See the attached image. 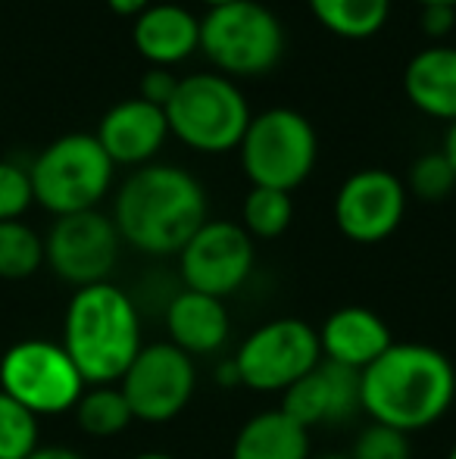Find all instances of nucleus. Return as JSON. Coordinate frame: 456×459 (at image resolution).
Returning a JSON list of instances; mask_svg holds the SVG:
<instances>
[{
	"label": "nucleus",
	"mask_w": 456,
	"mask_h": 459,
	"mask_svg": "<svg viewBox=\"0 0 456 459\" xmlns=\"http://www.w3.org/2000/svg\"><path fill=\"white\" fill-rule=\"evenodd\" d=\"M210 219L203 185L182 166L147 163L122 182L113 200V225L125 244L151 256L182 254Z\"/></svg>",
	"instance_id": "nucleus-1"
},
{
	"label": "nucleus",
	"mask_w": 456,
	"mask_h": 459,
	"mask_svg": "<svg viewBox=\"0 0 456 459\" xmlns=\"http://www.w3.org/2000/svg\"><path fill=\"white\" fill-rule=\"evenodd\" d=\"M456 400V368L428 344H391L359 372V406L378 425L413 435L441 422Z\"/></svg>",
	"instance_id": "nucleus-2"
},
{
	"label": "nucleus",
	"mask_w": 456,
	"mask_h": 459,
	"mask_svg": "<svg viewBox=\"0 0 456 459\" xmlns=\"http://www.w3.org/2000/svg\"><path fill=\"white\" fill-rule=\"evenodd\" d=\"M141 319L132 297L113 281L75 288L63 316V351L85 385H113L141 351Z\"/></svg>",
	"instance_id": "nucleus-3"
},
{
	"label": "nucleus",
	"mask_w": 456,
	"mask_h": 459,
	"mask_svg": "<svg viewBox=\"0 0 456 459\" xmlns=\"http://www.w3.org/2000/svg\"><path fill=\"white\" fill-rule=\"evenodd\" d=\"M163 109L169 134L197 153L237 151L254 116L235 79L222 73H191L178 79L176 94Z\"/></svg>",
	"instance_id": "nucleus-4"
},
{
	"label": "nucleus",
	"mask_w": 456,
	"mask_h": 459,
	"mask_svg": "<svg viewBox=\"0 0 456 459\" xmlns=\"http://www.w3.org/2000/svg\"><path fill=\"white\" fill-rule=\"evenodd\" d=\"M113 160L88 132L60 134L29 166L35 204H41L56 219L98 210L113 185Z\"/></svg>",
	"instance_id": "nucleus-5"
},
{
	"label": "nucleus",
	"mask_w": 456,
	"mask_h": 459,
	"mask_svg": "<svg viewBox=\"0 0 456 459\" xmlns=\"http://www.w3.org/2000/svg\"><path fill=\"white\" fill-rule=\"evenodd\" d=\"M237 153L250 185L291 194L316 169L319 138L313 122L300 109L269 107L250 116Z\"/></svg>",
	"instance_id": "nucleus-6"
},
{
	"label": "nucleus",
	"mask_w": 456,
	"mask_h": 459,
	"mask_svg": "<svg viewBox=\"0 0 456 459\" xmlns=\"http://www.w3.org/2000/svg\"><path fill=\"white\" fill-rule=\"evenodd\" d=\"M201 50L228 79L266 75L285 54V29L266 4L237 0L201 16Z\"/></svg>",
	"instance_id": "nucleus-7"
},
{
	"label": "nucleus",
	"mask_w": 456,
	"mask_h": 459,
	"mask_svg": "<svg viewBox=\"0 0 456 459\" xmlns=\"http://www.w3.org/2000/svg\"><path fill=\"white\" fill-rule=\"evenodd\" d=\"M0 391L38 419L60 416L75 410L79 397L85 394V378L63 344L29 338L13 344L0 357Z\"/></svg>",
	"instance_id": "nucleus-8"
},
{
	"label": "nucleus",
	"mask_w": 456,
	"mask_h": 459,
	"mask_svg": "<svg viewBox=\"0 0 456 459\" xmlns=\"http://www.w3.org/2000/svg\"><path fill=\"white\" fill-rule=\"evenodd\" d=\"M237 381L256 394H285L323 363L319 334L304 319H272L247 334L231 357Z\"/></svg>",
	"instance_id": "nucleus-9"
},
{
	"label": "nucleus",
	"mask_w": 456,
	"mask_h": 459,
	"mask_svg": "<svg viewBox=\"0 0 456 459\" xmlns=\"http://www.w3.org/2000/svg\"><path fill=\"white\" fill-rule=\"evenodd\" d=\"M194 357L178 351L169 341L144 344L119 378V391L128 400L132 416L151 425H163L182 416L194 397Z\"/></svg>",
	"instance_id": "nucleus-10"
},
{
	"label": "nucleus",
	"mask_w": 456,
	"mask_h": 459,
	"mask_svg": "<svg viewBox=\"0 0 456 459\" xmlns=\"http://www.w3.org/2000/svg\"><path fill=\"white\" fill-rule=\"evenodd\" d=\"M122 238L113 216L100 210L60 216L44 238V263L73 288H88L110 278L119 263Z\"/></svg>",
	"instance_id": "nucleus-11"
},
{
	"label": "nucleus",
	"mask_w": 456,
	"mask_h": 459,
	"mask_svg": "<svg viewBox=\"0 0 456 459\" xmlns=\"http://www.w3.org/2000/svg\"><path fill=\"white\" fill-rule=\"evenodd\" d=\"M254 238L228 219H207L178 254V273L188 290L226 300L254 273Z\"/></svg>",
	"instance_id": "nucleus-12"
},
{
	"label": "nucleus",
	"mask_w": 456,
	"mask_h": 459,
	"mask_svg": "<svg viewBox=\"0 0 456 459\" xmlns=\"http://www.w3.org/2000/svg\"><path fill=\"white\" fill-rule=\"evenodd\" d=\"M407 212V185L388 169H359L335 194V225L353 244H378Z\"/></svg>",
	"instance_id": "nucleus-13"
},
{
	"label": "nucleus",
	"mask_w": 456,
	"mask_h": 459,
	"mask_svg": "<svg viewBox=\"0 0 456 459\" xmlns=\"http://www.w3.org/2000/svg\"><path fill=\"white\" fill-rule=\"evenodd\" d=\"M281 412L304 425L306 431L316 425H338L357 416L359 406V372L323 359L310 375L294 381L281 394Z\"/></svg>",
	"instance_id": "nucleus-14"
},
{
	"label": "nucleus",
	"mask_w": 456,
	"mask_h": 459,
	"mask_svg": "<svg viewBox=\"0 0 456 459\" xmlns=\"http://www.w3.org/2000/svg\"><path fill=\"white\" fill-rule=\"evenodd\" d=\"M94 138L100 141L113 166H134V169L147 166L153 163V157L163 151L166 138H169L166 109L153 107L141 97H128L107 109Z\"/></svg>",
	"instance_id": "nucleus-15"
},
{
	"label": "nucleus",
	"mask_w": 456,
	"mask_h": 459,
	"mask_svg": "<svg viewBox=\"0 0 456 459\" xmlns=\"http://www.w3.org/2000/svg\"><path fill=\"white\" fill-rule=\"evenodd\" d=\"M319 351L323 359L347 366L353 372H363L388 351L391 341L388 322L369 307H341L323 322L319 328Z\"/></svg>",
	"instance_id": "nucleus-16"
},
{
	"label": "nucleus",
	"mask_w": 456,
	"mask_h": 459,
	"mask_svg": "<svg viewBox=\"0 0 456 459\" xmlns=\"http://www.w3.org/2000/svg\"><path fill=\"white\" fill-rule=\"evenodd\" d=\"M134 50L153 66H176L201 50V19L182 4H151L132 22Z\"/></svg>",
	"instance_id": "nucleus-17"
},
{
	"label": "nucleus",
	"mask_w": 456,
	"mask_h": 459,
	"mask_svg": "<svg viewBox=\"0 0 456 459\" xmlns=\"http://www.w3.org/2000/svg\"><path fill=\"white\" fill-rule=\"evenodd\" d=\"M166 332H169V344H176L188 357L219 353L231 334L226 300L188 288L178 290L166 307Z\"/></svg>",
	"instance_id": "nucleus-18"
},
{
	"label": "nucleus",
	"mask_w": 456,
	"mask_h": 459,
	"mask_svg": "<svg viewBox=\"0 0 456 459\" xmlns=\"http://www.w3.org/2000/svg\"><path fill=\"white\" fill-rule=\"evenodd\" d=\"M403 94L419 113L456 122V48L432 44L409 56L403 69Z\"/></svg>",
	"instance_id": "nucleus-19"
},
{
	"label": "nucleus",
	"mask_w": 456,
	"mask_h": 459,
	"mask_svg": "<svg viewBox=\"0 0 456 459\" xmlns=\"http://www.w3.org/2000/svg\"><path fill=\"white\" fill-rule=\"evenodd\" d=\"M231 459H310V431L281 410L256 412L235 435Z\"/></svg>",
	"instance_id": "nucleus-20"
},
{
	"label": "nucleus",
	"mask_w": 456,
	"mask_h": 459,
	"mask_svg": "<svg viewBox=\"0 0 456 459\" xmlns=\"http://www.w3.org/2000/svg\"><path fill=\"white\" fill-rule=\"evenodd\" d=\"M306 4L323 29L350 41L378 35L391 16V0H306Z\"/></svg>",
	"instance_id": "nucleus-21"
},
{
	"label": "nucleus",
	"mask_w": 456,
	"mask_h": 459,
	"mask_svg": "<svg viewBox=\"0 0 456 459\" xmlns=\"http://www.w3.org/2000/svg\"><path fill=\"white\" fill-rule=\"evenodd\" d=\"M75 422L91 437H116L134 422L119 385H91L75 403Z\"/></svg>",
	"instance_id": "nucleus-22"
},
{
	"label": "nucleus",
	"mask_w": 456,
	"mask_h": 459,
	"mask_svg": "<svg viewBox=\"0 0 456 459\" xmlns=\"http://www.w3.org/2000/svg\"><path fill=\"white\" fill-rule=\"evenodd\" d=\"M294 204L288 191L275 187H250L241 206V229L254 241H272L291 229Z\"/></svg>",
	"instance_id": "nucleus-23"
},
{
	"label": "nucleus",
	"mask_w": 456,
	"mask_h": 459,
	"mask_svg": "<svg viewBox=\"0 0 456 459\" xmlns=\"http://www.w3.org/2000/svg\"><path fill=\"white\" fill-rule=\"evenodd\" d=\"M44 266V238L22 219L0 222V278L22 281Z\"/></svg>",
	"instance_id": "nucleus-24"
},
{
	"label": "nucleus",
	"mask_w": 456,
	"mask_h": 459,
	"mask_svg": "<svg viewBox=\"0 0 456 459\" xmlns=\"http://www.w3.org/2000/svg\"><path fill=\"white\" fill-rule=\"evenodd\" d=\"M38 450V416L0 391V459H29Z\"/></svg>",
	"instance_id": "nucleus-25"
},
{
	"label": "nucleus",
	"mask_w": 456,
	"mask_h": 459,
	"mask_svg": "<svg viewBox=\"0 0 456 459\" xmlns=\"http://www.w3.org/2000/svg\"><path fill=\"white\" fill-rule=\"evenodd\" d=\"M456 176L453 166L447 163L444 153H422L413 166H409V191L419 200H444L453 194Z\"/></svg>",
	"instance_id": "nucleus-26"
},
{
	"label": "nucleus",
	"mask_w": 456,
	"mask_h": 459,
	"mask_svg": "<svg viewBox=\"0 0 456 459\" xmlns=\"http://www.w3.org/2000/svg\"><path fill=\"white\" fill-rule=\"evenodd\" d=\"M350 459H413V444L409 435L388 425L369 422L353 441V450L347 454Z\"/></svg>",
	"instance_id": "nucleus-27"
},
{
	"label": "nucleus",
	"mask_w": 456,
	"mask_h": 459,
	"mask_svg": "<svg viewBox=\"0 0 456 459\" xmlns=\"http://www.w3.org/2000/svg\"><path fill=\"white\" fill-rule=\"evenodd\" d=\"M35 204L31 176L25 166L13 160H0V222H16Z\"/></svg>",
	"instance_id": "nucleus-28"
},
{
	"label": "nucleus",
	"mask_w": 456,
	"mask_h": 459,
	"mask_svg": "<svg viewBox=\"0 0 456 459\" xmlns=\"http://www.w3.org/2000/svg\"><path fill=\"white\" fill-rule=\"evenodd\" d=\"M176 88H178V75L172 73V69L153 66L141 75L138 97L147 103H153V107H166V103L172 100V94H176Z\"/></svg>",
	"instance_id": "nucleus-29"
},
{
	"label": "nucleus",
	"mask_w": 456,
	"mask_h": 459,
	"mask_svg": "<svg viewBox=\"0 0 456 459\" xmlns=\"http://www.w3.org/2000/svg\"><path fill=\"white\" fill-rule=\"evenodd\" d=\"M456 25V6H422V31H426L428 38H434V41H441V38H447L453 31Z\"/></svg>",
	"instance_id": "nucleus-30"
},
{
	"label": "nucleus",
	"mask_w": 456,
	"mask_h": 459,
	"mask_svg": "<svg viewBox=\"0 0 456 459\" xmlns=\"http://www.w3.org/2000/svg\"><path fill=\"white\" fill-rule=\"evenodd\" d=\"M107 6L116 13V16H132V19H138L141 13L151 6V0H107Z\"/></svg>",
	"instance_id": "nucleus-31"
},
{
	"label": "nucleus",
	"mask_w": 456,
	"mask_h": 459,
	"mask_svg": "<svg viewBox=\"0 0 456 459\" xmlns=\"http://www.w3.org/2000/svg\"><path fill=\"white\" fill-rule=\"evenodd\" d=\"M29 459H85V456L75 454L73 447H38Z\"/></svg>",
	"instance_id": "nucleus-32"
},
{
	"label": "nucleus",
	"mask_w": 456,
	"mask_h": 459,
	"mask_svg": "<svg viewBox=\"0 0 456 459\" xmlns=\"http://www.w3.org/2000/svg\"><path fill=\"white\" fill-rule=\"evenodd\" d=\"M447 157V163L453 166V176H456V122H451V128H447L444 134V151H441Z\"/></svg>",
	"instance_id": "nucleus-33"
},
{
	"label": "nucleus",
	"mask_w": 456,
	"mask_h": 459,
	"mask_svg": "<svg viewBox=\"0 0 456 459\" xmlns=\"http://www.w3.org/2000/svg\"><path fill=\"white\" fill-rule=\"evenodd\" d=\"M132 459H178V456L163 454V450H147V454H138V456H132Z\"/></svg>",
	"instance_id": "nucleus-34"
},
{
	"label": "nucleus",
	"mask_w": 456,
	"mask_h": 459,
	"mask_svg": "<svg viewBox=\"0 0 456 459\" xmlns=\"http://www.w3.org/2000/svg\"><path fill=\"white\" fill-rule=\"evenodd\" d=\"M422 6H434V4H441V6H456V0H419Z\"/></svg>",
	"instance_id": "nucleus-35"
},
{
	"label": "nucleus",
	"mask_w": 456,
	"mask_h": 459,
	"mask_svg": "<svg viewBox=\"0 0 456 459\" xmlns=\"http://www.w3.org/2000/svg\"><path fill=\"white\" fill-rule=\"evenodd\" d=\"M201 4H207V10H213V6H226V4H237V0H201Z\"/></svg>",
	"instance_id": "nucleus-36"
},
{
	"label": "nucleus",
	"mask_w": 456,
	"mask_h": 459,
	"mask_svg": "<svg viewBox=\"0 0 456 459\" xmlns=\"http://www.w3.org/2000/svg\"><path fill=\"white\" fill-rule=\"evenodd\" d=\"M310 459H350L347 454H323V456H310Z\"/></svg>",
	"instance_id": "nucleus-37"
},
{
	"label": "nucleus",
	"mask_w": 456,
	"mask_h": 459,
	"mask_svg": "<svg viewBox=\"0 0 456 459\" xmlns=\"http://www.w3.org/2000/svg\"><path fill=\"white\" fill-rule=\"evenodd\" d=\"M447 459H456V444H453V447H451V454H447Z\"/></svg>",
	"instance_id": "nucleus-38"
}]
</instances>
